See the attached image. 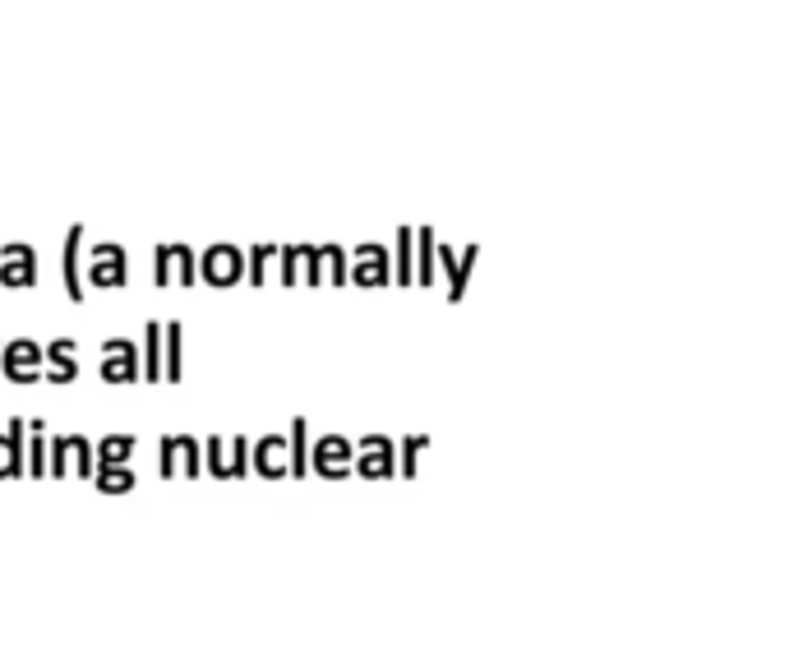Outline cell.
I'll return each instance as SVG.
<instances>
[{
    "label": "cell",
    "instance_id": "obj_6",
    "mask_svg": "<svg viewBox=\"0 0 789 665\" xmlns=\"http://www.w3.org/2000/svg\"><path fill=\"white\" fill-rule=\"evenodd\" d=\"M28 365H37V347H28V342H19V347L10 351V375H14V379H33L37 370H28Z\"/></svg>",
    "mask_w": 789,
    "mask_h": 665
},
{
    "label": "cell",
    "instance_id": "obj_1",
    "mask_svg": "<svg viewBox=\"0 0 789 665\" xmlns=\"http://www.w3.org/2000/svg\"><path fill=\"white\" fill-rule=\"evenodd\" d=\"M88 278L97 287H120L125 282V250L120 245H97L93 259H88Z\"/></svg>",
    "mask_w": 789,
    "mask_h": 665
},
{
    "label": "cell",
    "instance_id": "obj_2",
    "mask_svg": "<svg viewBox=\"0 0 789 665\" xmlns=\"http://www.w3.org/2000/svg\"><path fill=\"white\" fill-rule=\"evenodd\" d=\"M194 259L185 245H157V282H171V278H180V282H194Z\"/></svg>",
    "mask_w": 789,
    "mask_h": 665
},
{
    "label": "cell",
    "instance_id": "obj_5",
    "mask_svg": "<svg viewBox=\"0 0 789 665\" xmlns=\"http://www.w3.org/2000/svg\"><path fill=\"white\" fill-rule=\"evenodd\" d=\"M204 273H208V278H222V282H227L231 278V273H236V250H227V245H217V250H208V259H204Z\"/></svg>",
    "mask_w": 789,
    "mask_h": 665
},
{
    "label": "cell",
    "instance_id": "obj_4",
    "mask_svg": "<svg viewBox=\"0 0 789 665\" xmlns=\"http://www.w3.org/2000/svg\"><path fill=\"white\" fill-rule=\"evenodd\" d=\"M84 227H70V236H65V259H60V273H65V287H70V301H79V291H84V282H79V264H84Z\"/></svg>",
    "mask_w": 789,
    "mask_h": 665
},
{
    "label": "cell",
    "instance_id": "obj_3",
    "mask_svg": "<svg viewBox=\"0 0 789 665\" xmlns=\"http://www.w3.org/2000/svg\"><path fill=\"white\" fill-rule=\"evenodd\" d=\"M0 278L5 282L37 278V254L28 250V245H5V250H0Z\"/></svg>",
    "mask_w": 789,
    "mask_h": 665
}]
</instances>
